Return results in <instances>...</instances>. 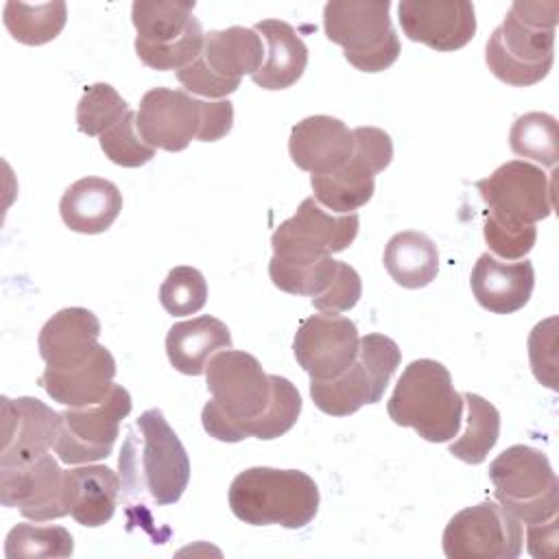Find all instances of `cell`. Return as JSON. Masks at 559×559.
Segmentation results:
<instances>
[{"label":"cell","mask_w":559,"mask_h":559,"mask_svg":"<svg viewBox=\"0 0 559 559\" xmlns=\"http://www.w3.org/2000/svg\"><path fill=\"white\" fill-rule=\"evenodd\" d=\"M100 336V321L87 308H63L52 314L37 338L39 356L46 362V371H66L85 362Z\"/></svg>","instance_id":"44dd1931"},{"label":"cell","mask_w":559,"mask_h":559,"mask_svg":"<svg viewBox=\"0 0 559 559\" xmlns=\"http://www.w3.org/2000/svg\"><path fill=\"white\" fill-rule=\"evenodd\" d=\"M201 59L205 66L231 81H240L245 74H255L264 59V44L255 28L229 26L225 31L205 33Z\"/></svg>","instance_id":"83f0119b"},{"label":"cell","mask_w":559,"mask_h":559,"mask_svg":"<svg viewBox=\"0 0 559 559\" xmlns=\"http://www.w3.org/2000/svg\"><path fill=\"white\" fill-rule=\"evenodd\" d=\"M135 111H127V116L116 122L109 131L100 135V148L103 153L118 166L124 168H138L144 166L155 157V148L148 146L135 124Z\"/></svg>","instance_id":"8d00e7d4"},{"label":"cell","mask_w":559,"mask_h":559,"mask_svg":"<svg viewBox=\"0 0 559 559\" xmlns=\"http://www.w3.org/2000/svg\"><path fill=\"white\" fill-rule=\"evenodd\" d=\"M122 210V194L116 183L103 177H83L74 181L59 201V214L72 231L103 234Z\"/></svg>","instance_id":"d4e9b609"},{"label":"cell","mask_w":559,"mask_h":559,"mask_svg":"<svg viewBox=\"0 0 559 559\" xmlns=\"http://www.w3.org/2000/svg\"><path fill=\"white\" fill-rule=\"evenodd\" d=\"M120 478L105 465H85L63 472V500L68 513L83 526H103L114 518Z\"/></svg>","instance_id":"cb8c5ba5"},{"label":"cell","mask_w":559,"mask_h":559,"mask_svg":"<svg viewBox=\"0 0 559 559\" xmlns=\"http://www.w3.org/2000/svg\"><path fill=\"white\" fill-rule=\"evenodd\" d=\"M336 264H338V260H334L332 255H328L319 262L299 264V266L284 264V262H277L275 258H271L269 260V277L284 293L301 295V297H319L334 280Z\"/></svg>","instance_id":"e575fe53"},{"label":"cell","mask_w":559,"mask_h":559,"mask_svg":"<svg viewBox=\"0 0 559 559\" xmlns=\"http://www.w3.org/2000/svg\"><path fill=\"white\" fill-rule=\"evenodd\" d=\"M528 358L533 376L557 391V317H548L531 330Z\"/></svg>","instance_id":"ab89813d"},{"label":"cell","mask_w":559,"mask_h":559,"mask_svg":"<svg viewBox=\"0 0 559 559\" xmlns=\"http://www.w3.org/2000/svg\"><path fill=\"white\" fill-rule=\"evenodd\" d=\"M352 135L354 153L347 164L330 175L310 177L317 203L336 214H352L362 207L373 197L376 175L393 159V142L386 131L378 127H356Z\"/></svg>","instance_id":"8fae6325"},{"label":"cell","mask_w":559,"mask_h":559,"mask_svg":"<svg viewBox=\"0 0 559 559\" xmlns=\"http://www.w3.org/2000/svg\"><path fill=\"white\" fill-rule=\"evenodd\" d=\"M402 33L432 50H459L476 33L474 4L467 0H402Z\"/></svg>","instance_id":"d6986e66"},{"label":"cell","mask_w":559,"mask_h":559,"mask_svg":"<svg viewBox=\"0 0 559 559\" xmlns=\"http://www.w3.org/2000/svg\"><path fill=\"white\" fill-rule=\"evenodd\" d=\"M68 7L61 0L52 2H17L9 0L4 4V26L11 37L26 46H41L52 41L66 26Z\"/></svg>","instance_id":"f546056e"},{"label":"cell","mask_w":559,"mask_h":559,"mask_svg":"<svg viewBox=\"0 0 559 559\" xmlns=\"http://www.w3.org/2000/svg\"><path fill=\"white\" fill-rule=\"evenodd\" d=\"M205 380L212 393L201 411L205 432L225 443L260 437L273 402V380L260 360L247 352L221 349L210 358Z\"/></svg>","instance_id":"6da1fadb"},{"label":"cell","mask_w":559,"mask_h":559,"mask_svg":"<svg viewBox=\"0 0 559 559\" xmlns=\"http://www.w3.org/2000/svg\"><path fill=\"white\" fill-rule=\"evenodd\" d=\"M485 242L504 260H522L537 240V227L533 223H518L487 212L485 218Z\"/></svg>","instance_id":"74e56055"},{"label":"cell","mask_w":559,"mask_h":559,"mask_svg":"<svg viewBox=\"0 0 559 559\" xmlns=\"http://www.w3.org/2000/svg\"><path fill=\"white\" fill-rule=\"evenodd\" d=\"M382 262L395 284L404 288H424L437 277L439 251L426 234L406 229L386 242Z\"/></svg>","instance_id":"f1b7e54d"},{"label":"cell","mask_w":559,"mask_h":559,"mask_svg":"<svg viewBox=\"0 0 559 559\" xmlns=\"http://www.w3.org/2000/svg\"><path fill=\"white\" fill-rule=\"evenodd\" d=\"M526 542L533 557H552L557 550V515L544 522L526 524Z\"/></svg>","instance_id":"7bdbcfd3"},{"label":"cell","mask_w":559,"mask_h":559,"mask_svg":"<svg viewBox=\"0 0 559 559\" xmlns=\"http://www.w3.org/2000/svg\"><path fill=\"white\" fill-rule=\"evenodd\" d=\"M391 2L332 0L323 7V31L345 59L362 72H382L400 57V37L389 17Z\"/></svg>","instance_id":"ba28073f"},{"label":"cell","mask_w":559,"mask_h":559,"mask_svg":"<svg viewBox=\"0 0 559 559\" xmlns=\"http://www.w3.org/2000/svg\"><path fill=\"white\" fill-rule=\"evenodd\" d=\"M559 2L515 0L487 39L485 61L496 79L513 87L539 83L555 61Z\"/></svg>","instance_id":"7a4b0ae2"},{"label":"cell","mask_w":559,"mask_h":559,"mask_svg":"<svg viewBox=\"0 0 559 559\" xmlns=\"http://www.w3.org/2000/svg\"><path fill=\"white\" fill-rule=\"evenodd\" d=\"M61 415L37 397H2L0 467L26 465L50 448L59 437Z\"/></svg>","instance_id":"ac0fdd59"},{"label":"cell","mask_w":559,"mask_h":559,"mask_svg":"<svg viewBox=\"0 0 559 559\" xmlns=\"http://www.w3.org/2000/svg\"><path fill=\"white\" fill-rule=\"evenodd\" d=\"M273 380V402L264 417L262 430L258 439L271 441L286 435L299 419L301 413V395L288 378L271 376Z\"/></svg>","instance_id":"f35d334b"},{"label":"cell","mask_w":559,"mask_h":559,"mask_svg":"<svg viewBox=\"0 0 559 559\" xmlns=\"http://www.w3.org/2000/svg\"><path fill=\"white\" fill-rule=\"evenodd\" d=\"M229 507L251 526L304 528L319 511V487L299 469L249 467L231 480Z\"/></svg>","instance_id":"277c9868"},{"label":"cell","mask_w":559,"mask_h":559,"mask_svg":"<svg viewBox=\"0 0 559 559\" xmlns=\"http://www.w3.org/2000/svg\"><path fill=\"white\" fill-rule=\"evenodd\" d=\"M194 0H135L131 22L138 31L135 52L153 70H183L201 52L205 33L192 15Z\"/></svg>","instance_id":"52a82bcc"},{"label":"cell","mask_w":559,"mask_h":559,"mask_svg":"<svg viewBox=\"0 0 559 559\" xmlns=\"http://www.w3.org/2000/svg\"><path fill=\"white\" fill-rule=\"evenodd\" d=\"M496 500L520 522L535 524L557 515L559 483L548 456L531 445H511L489 465Z\"/></svg>","instance_id":"9c48e42d"},{"label":"cell","mask_w":559,"mask_h":559,"mask_svg":"<svg viewBox=\"0 0 559 559\" xmlns=\"http://www.w3.org/2000/svg\"><path fill=\"white\" fill-rule=\"evenodd\" d=\"M221 349H231V334L221 319L210 314L179 321L166 334L168 360L186 376L205 373L210 358Z\"/></svg>","instance_id":"484cf974"},{"label":"cell","mask_w":559,"mask_h":559,"mask_svg":"<svg viewBox=\"0 0 559 559\" xmlns=\"http://www.w3.org/2000/svg\"><path fill=\"white\" fill-rule=\"evenodd\" d=\"M159 301L173 317L199 312L207 301V284L203 273L194 266H175L159 288Z\"/></svg>","instance_id":"d590c367"},{"label":"cell","mask_w":559,"mask_h":559,"mask_svg":"<svg viewBox=\"0 0 559 559\" xmlns=\"http://www.w3.org/2000/svg\"><path fill=\"white\" fill-rule=\"evenodd\" d=\"M116 360L105 345L81 362L66 371H46L39 376V384L52 397L68 408H83L105 400L114 386Z\"/></svg>","instance_id":"603a6c76"},{"label":"cell","mask_w":559,"mask_h":559,"mask_svg":"<svg viewBox=\"0 0 559 559\" xmlns=\"http://www.w3.org/2000/svg\"><path fill=\"white\" fill-rule=\"evenodd\" d=\"M489 212L518 223H537L552 212V186L546 173L524 159L498 166L489 177L476 181Z\"/></svg>","instance_id":"9a60e30c"},{"label":"cell","mask_w":559,"mask_h":559,"mask_svg":"<svg viewBox=\"0 0 559 559\" xmlns=\"http://www.w3.org/2000/svg\"><path fill=\"white\" fill-rule=\"evenodd\" d=\"M386 411L393 424L413 428L430 443H443L461 430L463 395L456 393L448 367L419 358L402 371Z\"/></svg>","instance_id":"5b68a950"},{"label":"cell","mask_w":559,"mask_h":559,"mask_svg":"<svg viewBox=\"0 0 559 559\" xmlns=\"http://www.w3.org/2000/svg\"><path fill=\"white\" fill-rule=\"evenodd\" d=\"M74 542L63 526L17 524L9 531L4 555L7 559H35V557H70Z\"/></svg>","instance_id":"d6a6232c"},{"label":"cell","mask_w":559,"mask_h":559,"mask_svg":"<svg viewBox=\"0 0 559 559\" xmlns=\"http://www.w3.org/2000/svg\"><path fill=\"white\" fill-rule=\"evenodd\" d=\"M360 218L356 212L338 214L325 212L314 197L299 203L297 212L280 223L271 236L273 258L284 264H312L332 253L345 251L358 236Z\"/></svg>","instance_id":"7c38bea8"},{"label":"cell","mask_w":559,"mask_h":559,"mask_svg":"<svg viewBox=\"0 0 559 559\" xmlns=\"http://www.w3.org/2000/svg\"><path fill=\"white\" fill-rule=\"evenodd\" d=\"M0 502L2 507H17L24 518L35 522L68 515L63 472L55 456L46 452L26 465L0 467Z\"/></svg>","instance_id":"e0dca14e"},{"label":"cell","mask_w":559,"mask_h":559,"mask_svg":"<svg viewBox=\"0 0 559 559\" xmlns=\"http://www.w3.org/2000/svg\"><path fill=\"white\" fill-rule=\"evenodd\" d=\"M142 140L168 153L183 151L192 140L216 142L231 131L234 105L229 100H199L183 90H148L135 116Z\"/></svg>","instance_id":"8992f818"},{"label":"cell","mask_w":559,"mask_h":559,"mask_svg":"<svg viewBox=\"0 0 559 559\" xmlns=\"http://www.w3.org/2000/svg\"><path fill=\"white\" fill-rule=\"evenodd\" d=\"M400 347L384 334L360 336L354 365L334 380H310V395L319 411L347 417L365 404L382 400L384 389L400 367Z\"/></svg>","instance_id":"30bf717a"},{"label":"cell","mask_w":559,"mask_h":559,"mask_svg":"<svg viewBox=\"0 0 559 559\" xmlns=\"http://www.w3.org/2000/svg\"><path fill=\"white\" fill-rule=\"evenodd\" d=\"M360 295H362L360 275L347 262H338L334 280L319 297H312V306L321 312H345L358 304Z\"/></svg>","instance_id":"60d3db41"},{"label":"cell","mask_w":559,"mask_h":559,"mask_svg":"<svg viewBox=\"0 0 559 559\" xmlns=\"http://www.w3.org/2000/svg\"><path fill=\"white\" fill-rule=\"evenodd\" d=\"M131 413V395L122 384H114L98 404L66 408L61 415L55 454L68 465L94 463L111 454L120 435V421Z\"/></svg>","instance_id":"5bb4252c"},{"label":"cell","mask_w":559,"mask_h":559,"mask_svg":"<svg viewBox=\"0 0 559 559\" xmlns=\"http://www.w3.org/2000/svg\"><path fill=\"white\" fill-rule=\"evenodd\" d=\"M129 111V103L109 83L90 85L76 105V127L85 135H103Z\"/></svg>","instance_id":"836d02e7"},{"label":"cell","mask_w":559,"mask_h":559,"mask_svg":"<svg viewBox=\"0 0 559 559\" xmlns=\"http://www.w3.org/2000/svg\"><path fill=\"white\" fill-rule=\"evenodd\" d=\"M463 404L467 406L465 432L450 443V454L463 463L478 465L487 459L500 437V413L491 402L476 393H465Z\"/></svg>","instance_id":"4dcf8cb0"},{"label":"cell","mask_w":559,"mask_h":559,"mask_svg":"<svg viewBox=\"0 0 559 559\" xmlns=\"http://www.w3.org/2000/svg\"><path fill=\"white\" fill-rule=\"evenodd\" d=\"M358 345L360 336L352 319L336 312H321L299 323L293 354L310 380H334L354 365Z\"/></svg>","instance_id":"2e32d148"},{"label":"cell","mask_w":559,"mask_h":559,"mask_svg":"<svg viewBox=\"0 0 559 559\" xmlns=\"http://www.w3.org/2000/svg\"><path fill=\"white\" fill-rule=\"evenodd\" d=\"M288 153L297 168L310 175H330L352 157L354 135L338 118L310 116L293 127Z\"/></svg>","instance_id":"ffe728a7"},{"label":"cell","mask_w":559,"mask_h":559,"mask_svg":"<svg viewBox=\"0 0 559 559\" xmlns=\"http://www.w3.org/2000/svg\"><path fill=\"white\" fill-rule=\"evenodd\" d=\"M509 146L518 157H526L542 166L555 168L559 159L557 120L544 111L520 116L511 127Z\"/></svg>","instance_id":"1f68e13d"},{"label":"cell","mask_w":559,"mask_h":559,"mask_svg":"<svg viewBox=\"0 0 559 559\" xmlns=\"http://www.w3.org/2000/svg\"><path fill=\"white\" fill-rule=\"evenodd\" d=\"M129 487L144 489L153 504H175L190 480V459L159 408L144 411L120 454Z\"/></svg>","instance_id":"3957f363"},{"label":"cell","mask_w":559,"mask_h":559,"mask_svg":"<svg viewBox=\"0 0 559 559\" xmlns=\"http://www.w3.org/2000/svg\"><path fill=\"white\" fill-rule=\"evenodd\" d=\"M177 79L186 87V92L207 96V98H221V100L240 87V81H231V79H223V76L214 74L205 66L201 55L183 70H177Z\"/></svg>","instance_id":"b9f144b4"},{"label":"cell","mask_w":559,"mask_h":559,"mask_svg":"<svg viewBox=\"0 0 559 559\" xmlns=\"http://www.w3.org/2000/svg\"><path fill=\"white\" fill-rule=\"evenodd\" d=\"M522 542V522L493 500L459 511L443 531L448 559H515Z\"/></svg>","instance_id":"4fadbf2b"},{"label":"cell","mask_w":559,"mask_h":559,"mask_svg":"<svg viewBox=\"0 0 559 559\" xmlns=\"http://www.w3.org/2000/svg\"><path fill=\"white\" fill-rule=\"evenodd\" d=\"M255 33L266 41V59L251 76L262 90H286L297 83L308 66V48L297 31L284 20H262Z\"/></svg>","instance_id":"4316f807"},{"label":"cell","mask_w":559,"mask_h":559,"mask_svg":"<svg viewBox=\"0 0 559 559\" xmlns=\"http://www.w3.org/2000/svg\"><path fill=\"white\" fill-rule=\"evenodd\" d=\"M469 286L485 310L511 314L528 304L535 286V271L528 260L500 262L493 255L483 253L472 269Z\"/></svg>","instance_id":"7402d4cb"}]
</instances>
